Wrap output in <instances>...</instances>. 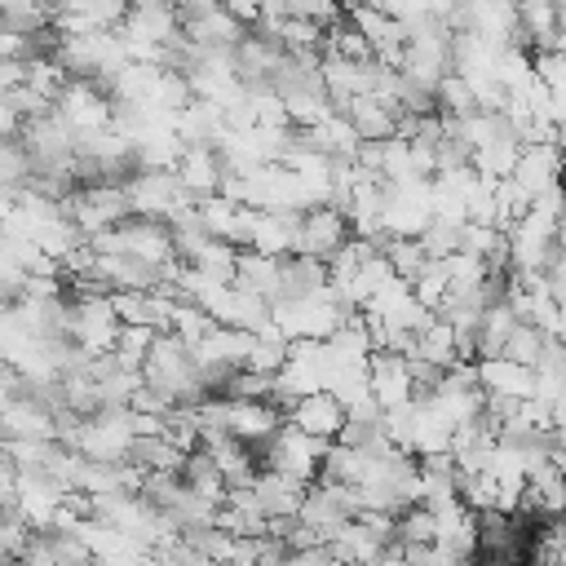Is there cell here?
Masks as SVG:
<instances>
[{
    "instance_id": "cell-15",
    "label": "cell",
    "mask_w": 566,
    "mask_h": 566,
    "mask_svg": "<svg viewBox=\"0 0 566 566\" xmlns=\"http://www.w3.org/2000/svg\"><path fill=\"white\" fill-rule=\"evenodd\" d=\"M531 62H535V80H539V84H548V88H562V84H566V53H562L557 44L535 49Z\"/></svg>"
},
{
    "instance_id": "cell-11",
    "label": "cell",
    "mask_w": 566,
    "mask_h": 566,
    "mask_svg": "<svg viewBox=\"0 0 566 566\" xmlns=\"http://www.w3.org/2000/svg\"><path fill=\"white\" fill-rule=\"evenodd\" d=\"M548 336H553V332H544L539 323L522 318V323L509 332L504 354H509V358H517V363H526V367H535V363H539V354H544V345H548Z\"/></svg>"
},
{
    "instance_id": "cell-3",
    "label": "cell",
    "mask_w": 566,
    "mask_h": 566,
    "mask_svg": "<svg viewBox=\"0 0 566 566\" xmlns=\"http://www.w3.org/2000/svg\"><path fill=\"white\" fill-rule=\"evenodd\" d=\"M367 367H371V394H376L380 407H398V402H411L416 398V380H411L407 354H398V349H371Z\"/></svg>"
},
{
    "instance_id": "cell-13",
    "label": "cell",
    "mask_w": 566,
    "mask_h": 566,
    "mask_svg": "<svg viewBox=\"0 0 566 566\" xmlns=\"http://www.w3.org/2000/svg\"><path fill=\"white\" fill-rule=\"evenodd\" d=\"M385 256L394 261V270H398L402 279H416V274L429 265V252H424L420 234H394L389 248H385Z\"/></svg>"
},
{
    "instance_id": "cell-9",
    "label": "cell",
    "mask_w": 566,
    "mask_h": 566,
    "mask_svg": "<svg viewBox=\"0 0 566 566\" xmlns=\"http://www.w3.org/2000/svg\"><path fill=\"white\" fill-rule=\"evenodd\" d=\"M155 340H159V327H150V323H124L119 327V345H115L119 367L142 371L146 358H150V349H155Z\"/></svg>"
},
{
    "instance_id": "cell-12",
    "label": "cell",
    "mask_w": 566,
    "mask_h": 566,
    "mask_svg": "<svg viewBox=\"0 0 566 566\" xmlns=\"http://www.w3.org/2000/svg\"><path fill=\"white\" fill-rule=\"evenodd\" d=\"M398 539H402V544H433V539H438V513H433L424 500L407 504V509L398 513Z\"/></svg>"
},
{
    "instance_id": "cell-14",
    "label": "cell",
    "mask_w": 566,
    "mask_h": 566,
    "mask_svg": "<svg viewBox=\"0 0 566 566\" xmlns=\"http://www.w3.org/2000/svg\"><path fill=\"white\" fill-rule=\"evenodd\" d=\"M411 287H416V296H420L429 310H442V301H447V292H451V265H447V261H429V265L411 279Z\"/></svg>"
},
{
    "instance_id": "cell-5",
    "label": "cell",
    "mask_w": 566,
    "mask_h": 566,
    "mask_svg": "<svg viewBox=\"0 0 566 566\" xmlns=\"http://www.w3.org/2000/svg\"><path fill=\"white\" fill-rule=\"evenodd\" d=\"M177 177L203 199V195H217L221 190V177H226V159H221V146L217 142H186L181 146V159H177Z\"/></svg>"
},
{
    "instance_id": "cell-10",
    "label": "cell",
    "mask_w": 566,
    "mask_h": 566,
    "mask_svg": "<svg viewBox=\"0 0 566 566\" xmlns=\"http://www.w3.org/2000/svg\"><path fill=\"white\" fill-rule=\"evenodd\" d=\"M217 323H221V318H217L208 305H199L195 296H181V301H177V314H172V332H177L181 340L199 345V340H203V336H208Z\"/></svg>"
},
{
    "instance_id": "cell-1",
    "label": "cell",
    "mask_w": 566,
    "mask_h": 566,
    "mask_svg": "<svg viewBox=\"0 0 566 566\" xmlns=\"http://www.w3.org/2000/svg\"><path fill=\"white\" fill-rule=\"evenodd\" d=\"M354 239V221L349 212H340L336 203H310L296 230V252H314V256H332L336 248H345Z\"/></svg>"
},
{
    "instance_id": "cell-2",
    "label": "cell",
    "mask_w": 566,
    "mask_h": 566,
    "mask_svg": "<svg viewBox=\"0 0 566 566\" xmlns=\"http://www.w3.org/2000/svg\"><path fill=\"white\" fill-rule=\"evenodd\" d=\"M513 181L531 195V203L562 181V146L557 142H526L513 168Z\"/></svg>"
},
{
    "instance_id": "cell-8",
    "label": "cell",
    "mask_w": 566,
    "mask_h": 566,
    "mask_svg": "<svg viewBox=\"0 0 566 566\" xmlns=\"http://www.w3.org/2000/svg\"><path fill=\"white\" fill-rule=\"evenodd\" d=\"M438 111H442V115H455V119L482 111V106H478V93H473V84H469L464 71H447V75L438 80Z\"/></svg>"
},
{
    "instance_id": "cell-4",
    "label": "cell",
    "mask_w": 566,
    "mask_h": 566,
    "mask_svg": "<svg viewBox=\"0 0 566 566\" xmlns=\"http://www.w3.org/2000/svg\"><path fill=\"white\" fill-rule=\"evenodd\" d=\"M345 402L332 394V389H314V394H301L296 398V407L287 411V420L292 424H301L305 433H314V438H340V429H345Z\"/></svg>"
},
{
    "instance_id": "cell-6",
    "label": "cell",
    "mask_w": 566,
    "mask_h": 566,
    "mask_svg": "<svg viewBox=\"0 0 566 566\" xmlns=\"http://www.w3.org/2000/svg\"><path fill=\"white\" fill-rule=\"evenodd\" d=\"M478 371H482V389L486 394H513V398H535V385H539V371L509 358V354H495V358H478Z\"/></svg>"
},
{
    "instance_id": "cell-7",
    "label": "cell",
    "mask_w": 566,
    "mask_h": 566,
    "mask_svg": "<svg viewBox=\"0 0 566 566\" xmlns=\"http://www.w3.org/2000/svg\"><path fill=\"white\" fill-rule=\"evenodd\" d=\"M416 354H424L429 363H442V367H451V363H460V340H455V323L447 318V314H438L424 332H420V340H416Z\"/></svg>"
}]
</instances>
